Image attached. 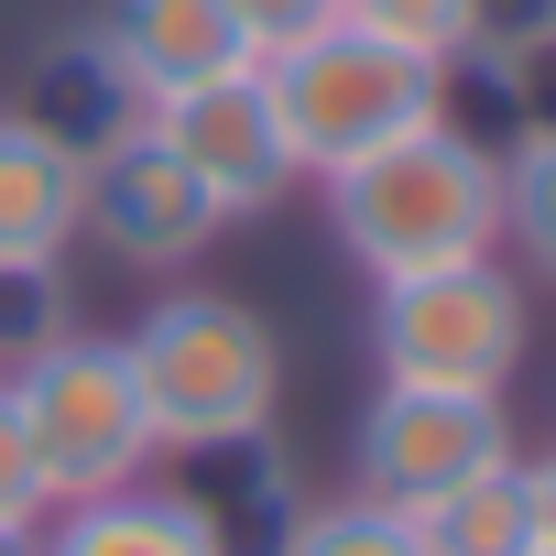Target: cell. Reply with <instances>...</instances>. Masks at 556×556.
Wrapping results in <instances>:
<instances>
[{"label": "cell", "mask_w": 556, "mask_h": 556, "mask_svg": "<svg viewBox=\"0 0 556 556\" xmlns=\"http://www.w3.org/2000/svg\"><path fill=\"white\" fill-rule=\"evenodd\" d=\"M317 186H328L339 251L371 273V285L502 251V142L458 131V110L404 131V142H382V153H361V164H339V175H317Z\"/></svg>", "instance_id": "1"}, {"label": "cell", "mask_w": 556, "mask_h": 556, "mask_svg": "<svg viewBox=\"0 0 556 556\" xmlns=\"http://www.w3.org/2000/svg\"><path fill=\"white\" fill-rule=\"evenodd\" d=\"M121 350H131V382H142L164 458H229V447L273 437V415H285V339L240 295H197V285L153 295Z\"/></svg>", "instance_id": "2"}, {"label": "cell", "mask_w": 556, "mask_h": 556, "mask_svg": "<svg viewBox=\"0 0 556 556\" xmlns=\"http://www.w3.org/2000/svg\"><path fill=\"white\" fill-rule=\"evenodd\" d=\"M262 88H273V110H285L295 175H339V164H361V153L447 121V88L458 77L426 66V55H404V45H382V34H361V23H328L295 55H273Z\"/></svg>", "instance_id": "3"}, {"label": "cell", "mask_w": 556, "mask_h": 556, "mask_svg": "<svg viewBox=\"0 0 556 556\" xmlns=\"http://www.w3.org/2000/svg\"><path fill=\"white\" fill-rule=\"evenodd\" d=\"M23 404V447H34V480H45V513L66 502H99V491H131L153 480V415H142V382H131V350L121 339H55L45 361L0 371Z\"/></svg>", "instance_id": "4"}, {"label": "cell", "mask_w": 556, "mask_h": 556, "mask_svg": "<svg viewBox=\"0 0 556 556\" xmlns=\"http://www.w3.org/2000/svg\"><path fill=\"white\" fill-rule=\"evenodd\" d=\"M534 350V306L523 273L491 262H447V273H404L371 285V361L382 382H426V393H502Z\"/></svg>", "instance_id": "5"}, {"label": "cell", "mask_w": 556, "mask_h": 556, "mask_svg": "<svg viewBox=\"0 0 556 556\" xmlns=\"http://www.w3.org/2000/svg\"><path fill=\"white\" fill-rule=\"evenodd\" d=\"M513 415L502 393H426V382H382L350 426V491L361 502H393V513H426L491 469H513Z\"/></svg>", "instance_id": "6"}, {"label": "cell", "mask_w": 556, "mask_h": 556, "mask_svg": "<svg viewBox=\"0 0 556 556\" xmlns=\"http://www.w3.org/2000/svg\"><path fill=\"white\" fill-rule=\"evenodd\" d=\"M218 229H229L218 197L186 175V153H175L153 121H142L131 142L88 153V218H77V240H99L121 273H186Z\"/></svg>", "instance_id": "7"}, {"label": "cell", "mask_w": 556, "mask_h": 556, "mask_svg": "<svg viewBox=\"0 0 556 556\" xmlns=\"http://www.w3.org/2000/svg\"><path fill=\"white\" fill-rule=\"evenodd\" d=\"M153 131L186 153V175L218 197V218H262V207H285L306 175H295V142H285V110H273L262 66H229L186 99L153 110Z\"/></svg>", "instance_id": "8"}, {"label": "cell", "mask_w": 556, "mask_h": 556, "mask_svg": "<svg viewBox=\"0 0 556 556\" xmlns=\"http://www.w3.org/2000/svg\"><path fill=\"white\" fill-rule=\"evenodd\" d=\"M99 45H110L121 77L142 88V110H164V99H186V88L251 66L229 0H110V12H99Z\"/></svg>", "instance_id": "9"}, {"label": "cell", "mask_w": 556, "mask_h": 556, "mask_svg": "<svg viewBox=\"0 0 556 556\" xmlns=\"http://www.w3.org/2000/svg\"><path fill=\"white\" fill-rule=\"evenodd\" d=\"M45 142H66L77 164L88 153H110V142H131L153 110H142V88L121 77V55L99 45V23L88 34H55V45H34V66H23V99H12Z\"/></svg>", "instance_id": "10"}, {"label": "cell", "mask_w": 556, "mask_h": 556, "mask_svg": "<svg viewBox=\"0 0 556 556\" xmlns=\"http://www.w3.org/2000/svg\"><path fill=\"white\" fill-rule=\"evenodd\" d=\"M45 556H240L218 534V513L175 480H131V491H99V502H66L45 513Z\"/></svg>", "instance_id": "11"}, {"label": "cell", "mask_w": 556, "mask_h": 556, "mask_svg": "<svg viewBox=\"0 0 556 556\" xmlns=\"http://www.w3.org/2000/svg\"><path fill=\"white\" fill-rule=\"evenodd\" d=\"M88 218V164L45 142L23 110H0V262H66Z\"/></svg>", "instance_id": "12"}, {"label": "cell", "mask_w": 556, "mask_h": 556, "mask_svg": "<svg viewBox=\"0 0 556 556\" xmlns=\"http://www.w3.org/2000/svg\"><path fill=\"white\" fill-rule=\"evenodd\" d=\"M502 251H523L534 285H556V121L502 142Z\"/></svg>", "instance_id": "13"}, {"label": "cell", "mask_w": 556, "mask_h": 556, "mask_svg": "<svg viewBox=\"0 0 556 556\" xmlns=\"http://www.w3.org/2000/svg\"><path fill=\"white\" fill-rule=\"evenodd\" d=\"M415 534H426V556H534V513H523V480H513V469H491V480L426 502Z\"/></svg>", "instance_id": "14"}, {"label": "cell", "mask_w": 556, "mask_h": 556, "mask_svg": "<svg viewBox=\"0 0 556 556\" xmlns=\"http://www.w3.org/2000/svg\"><path fill=\"white\" fill-rule=\"evenodd\" d=\"M262 556H426V534H415V513L339 491V502H295Z\"/></svg>", "instance_id": "15"}, {"label": "cell", "mask_w": 556, "mask_h": 556, "mask_svg": "<svg viewBox=\"0 0 556 556\" xmlns=\"http://www.w3.org/2000/svg\"><path fill=\"white\" fill-rule=\"evenodd\" d=\"M339 23H361V34H382V45H404V55L458 77V55L491 23V0H339Z\"/></svg>", "instance_id": "16"}, {"label": "cell", "mask_w": 556, "mask_h": 556, "mask_svg": "<svg viewBox=\"0 0 556 556\" xmlns=\"http://www.w3.org/2000/svg\"><path fill=\"white\" fill-rule=\"evenodd\" d=\"M55 339H77V295H66V262H0V371L45 361Z\"/></svg>", "instance_id": "17"}, {"label": "cell", "mask_w": 556, "mask_h": 556, "mask_svg": "<svg viewBox=\"0 0 556 556\" xmlns=\"http://www.w3.org/2000/svg\"><path fill=\"white\" fill-rule=\"evenodd\" d=\"M229 23H240L251 66H273V55H295L306 34H328V23H339V0H229Z\"/></svg>", "instance_id": "18"}, {"label": "cell", "mask_w": 556, "mask_h": 556, "mask_svg": "<svg viewBox=\"0 0 556 556\" xmlns=\"http://www.w3.org/2000/svg\"><path fill=\"white\" fill-rule=\"evenodd\" d=\"M0 534H45V480H34V447H23V404L0 382Z\"/></svg>", "instance_id": "19"}, {"label": "cell", "mask_w": 556, "mask_h": 556, "mask_svg": "<svg viewBox=\"0 0 556 556\" xmlns=\"http://www.w3.org/2000/svg\"><path fill=\"white\" fill-rule=\"evenodd\" d=\"M513 480H523V513H534V556H556V447L513 458Z\"/></svg>", "instance_id": "20"}, {"label": "cell", "mask_w": 556, "mask_h": 556, "mask_svg": "<svg viewBox=\"0 0 556 556\" xmlns=\"http://www.w3.org/2000/svg\"><path fill=\"white\" fill-rule=\"evenodd\" d=\"M0 556H45V534H0Z\"/></svg>", "instance_id": "21"}, {"label": "cell", "mask_w": 556, "mask_h": 556, "mask_svg": "<svg viewBox=\"0 0 556 556\" xmlns=\"http://www.w3.org/2000/svg\"><path fill=\"white\" fill-rule=\"evenodd\" d=\"M545 34H556V0H545Z\"/></svg>", "instance_id": "22"}]
</instances>
